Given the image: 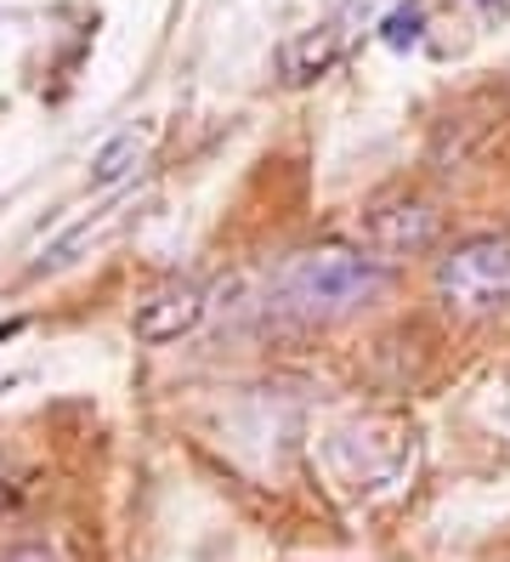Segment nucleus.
<instances>
[{
  "label": "nucleus",
  "mask_w": 510,
  "mask_h": 562,
  "mask_svg": "<svg viewBox=\"0 0 510 562\" xmlns=\"http://www.w3.org/2000/svg\"><path fill=\"white\" fill-rule=\"evenodd\" d=\"M392 284L386 256L347 250V245H318L290 256L279 279H272V313L290 324H335L352 318L369 302H381V290Z\"/></svg>",
  "instance_id": "obj_1"
},
{
  "label": "nucleus",
  "mask_w": 510,
  "mask_h": 562,
  "mask_svg": "<svg viewBox=\"0 0 510 562\" xmlns=\"http://www.w3.org/2000/svg\"><path fill=\"white\" fill-rule=\"evenodd\" d=\"M0 562H57V551H46V546H18V551H7Z\"/></svg>",
  "instance_id": "obj_8"
},
{
  "label": "nucleus",
  "mask_w": 510,
  "mask_h": 562,
  "mask_svg": "<svg viewBox=\"0 0 510 562\" xmlns=\"http://www.w3.org/2000/svg\"><path fill=\"white\" fill-rule=\"evenodd\" d=\"M148 143H154V131H143V137H136V131H120V137L91 159V165H97L91 182H97V188H114L120 177H131V171H136V159L148 154Z\"/></svg>",
  "instance_id": "obj_7"
},
{
  "label": "nucleus",
  "mask_w": 510,
  "mask_h": 562,
  "mask_svg": "<svg viewBox=\"0 0 510 562\" xmlns=\"http://www.w3.org/2000/svg\"><path fill=\"white\" fill-rule=\"evenodd\" d=\"M347 18H352V12H347ZM347 18H329L324 29L301 35V41L284 52V80H290V86H306V80H318V75H329V69H335L340 52H347V41H352Z\"/></svg>",
  "instance_id": "obj_6"
},
{
  "label": "nucleus",
  "mask_w": 510,
  "mask_h": 562,
  "mask_svg": "<svg viewBox=\"0 0 510 562\" xmlns=\"http://www.w3.org/2000/svg\"><path fill=\"white\" fill-rule=\"evenodd\" d=\"M437 211L420 200V193H392V200H381V205H369V216H363V239H369V250L374 256H386V261H397V256H420V250H431L437 245Z\"/></svg>",
  "instance_id": "obj_4"
},
{
  "label": "nucleus",
  "mask_w": 510,
  "mask_h": 562,
  "mask_svg": "<svg viewBox=\"0 0 510 562\" xmlns=\"http://www.w3.org/2000/svg\"><path fill=\"white\" fill-rule=\"evenodd\" d=\"M437 302L465 324L510 318V239L505 234H471L454 250L437 256Z\"/></svg>",
  "instance_id": "obj_3"
},
{
  "label": "nucleus",
  "mask_w": 510,
  "mask_h": 562,
  "mask_svg": "<svg viewBox=\"0 0 510 562\" xmlns=\"http://www.w3.org/2000/svg\"><path fill=\"white\" fill-rule=\"evenodd\" d=\"M204 284L199 279H170V284H159L143 307H136V318H131V329H136V341L143 347H170V341H182L188 329H199V318H204Z\"/></svg>",
  "instance_id": "obj_5"
},
{
  "label": "nucleus",
  "mask_w": 510,
  "mask_h": 562,
  "mask_svg": "<svg viewBox=\"0 0 510 562\" xmlns=\"http://www.w3.org/2000/svg\"><path fill=\"white\" fill-rule=\"evenodd\" d=\"M324 460L352 501H386V494L408 488V477H415L420 432L397 415H363L352 426H340V432H329Z\"/></svg>",
  "instance_id": "obj_2"
}]
</instances>
